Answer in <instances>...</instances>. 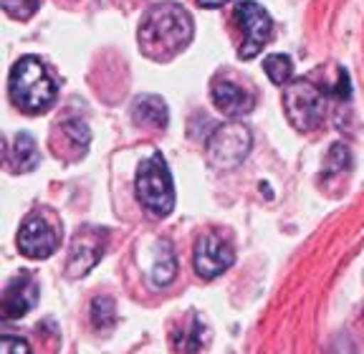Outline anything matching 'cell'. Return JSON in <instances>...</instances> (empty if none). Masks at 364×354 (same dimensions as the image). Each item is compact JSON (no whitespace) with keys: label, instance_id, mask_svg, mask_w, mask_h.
<instances>
[{"label":"cell","instance_id":"18","mask_svg":"<svg viewBox=\"0 0 364 354\" xmlns=\"http://www.w3.org/2000/svg\"><path fill=\"white\" fill-rule=\"evenodd\" d=\"M349 167H352V154H349V149L344 147V144H334L329 152V157H326V177L331 175H339V172H347Z\"/></svg>","mask_w":364,"mask_h":354},{"label":"cell","instance_id":"16","mask_svg":"<svg viewBox=\"0 0 364 354\" xmlns=\"http://www.w3.org/2000/svg\"><path fill=\"white\" fill-rule=\"evenodd\" d=\"M263 71H266L268 79L276 86H284V84H289L291 76H294V63H291V58L286 56V53H271V56H266V61H263Z\"/></svg>","mask_w":364,"mask_h":354},{"label":"cell","instance_id":"23","mask_svg":"<svg viewBox=\"0 0 364 354\" xmlns=\"http://www.w3.org/2000/svg\"><path fill=\"white\" fill-rule=\"evenodd\" d=\"M198 3L203 8H220V6H225V3H230V0H198Z\"/></svg>","mask_w":364,"mask_h":354},{"label":"cell","instance_id":"10","mask_svg":"<svg viewBox=\"0 0 364 354\" xmlns=\"http://www.w3.org/2000/svg\"><path fill=\"white\" fill-rule=\"evenodd\" d=\"M213 104L220 109L225 117H243L253 109V97L248 92H243L238 84L228 79H215L213 81Z\"/></svg>","mask_w":364,"mask_h":354},{"label":"cell","instance_id":"22","mask_svg":"<svg viewBox=\"0 0 364 354\" xmlns=\"http://www.w3.org/2000/svg\"><path fill=\"white\" fill-rule=\"evenodd\" d=\"M336 97L349 99V76L344 74V71L339 74V84H336Z\"/></svg>","mask_w":364,"mask_h":354},{"label":"cell","instance_id":"12","mask_svg":"<svg viewBox=\"0 0 364 354\" xmlns=\"http://www.w3.org/2000/svg\"><path fill=\"white\" fill-rule=\"evenodd\" d=\"M132 117H134L136 124L159 127V129H165L167 122H170V112H167L165 99L154 97V94H144V97L134 99V104H132Z\"/></svg>","mask_w":364,"mask_h":354},{"label":"cell","instance_id":"20","mask_svg":"<svg viewBox=\"0 0 364 354\" xmlns=\"http://www.w3.org/2000/svg\"><path fill=\"white\" fill-rule=\"evenodd\" d=\"M63 132H66V137L71 139V142H74L76 147H81V149L89 147V139H91L89 127H86L81 119H68V122H63Z\"/></svg>","mask_w":364,"mask_h":354},{"label":"cell","instance_id":"1","mask_svg":"<svg viewBox=\"0 0 364 354\" xmlns=\"http://www.w3.org/2000/svg\"><path fill=\"white\" fill-rule=\"evenodd\" d=\"M193 41V18L182 6L162 3L144 16L139 46L149 58H170Z\"/></svg>","mask_w":364,"mask_h":354},{"label":"cell","instance_id":"4","mask_svg":"<svg viewBox=\"0 0 364 354\" xmlns=\"http://www.w3.org/2000/svg\"><path fill=\"white\" fill-rule=\"evenodd\" d=\"M284 109L291 127L299 132H311L324 122V97L316 86L306 79H299L286 86Z\"/></svg>","mask_w":364,"mask_h":354},{"label":"cell","instance_id":"14","mask_svg":"<svg viewBox=\"0 0 364 354\" xmlns=\"http://www.w3.org/2000/svg\"><path fill=\"white\" fill-rule=\"evenodd\" d=\"M172 344H175V349L182 354H198L200 349L208 344V329H205V324L198 316H190L188 326L180 329L175 337H172Z\"/></svg>","mask_w":364,"mask_h":354},{"label":"cell","instance_id":"8","mask_svg":"<svg viewBox=\"0 0 364 354\" xmlns=\"http://www.w3.org/2000/svg\"><path fill=\"white\" fill-rule=\"evenodd\" d=\"M18 248L28 258H48L58 248V233L41 215H31L18 230Z\"/></svg>","mask_w":364,"mask_h":354},{"label":"cell","instance_id":"21","mask_svg":"<svg viewBox=\"0 0 364 354\" xmlns=\"http://www.w3.org/2000/svg\"><path fill=\"white\" fill-rule=\"evenodd\" d=\"M0 354H31V347L21 337H3L0 339Z\"/></svg>","mask_w":364,"mask_h":354},{"label":"cell","instance_id":"5","mask_svg":"<svg viewBox=\"0 0 364 354\" xmlns=\"http://www.w3.org/2000/svg\"><path fill=\"white\" fill-rule=\"evenodd\" d=\"M250 132L238 122H225L208 137V160L218 170H233L250 152Z\"/></svg>","mask_w":364,"mask_h":354},{"label":"cell","instance_id":"2","mask_svg":"<svg viewBox=\"0 0 364 354\" xmlns=\"http://www.w3.org/2000/svg\"><path fill=\"white\" fill-rule=\"evenodd\" d=\"M8 89H11L13 104L26 114H41L56 99V84L48 76L43 63L33 56H23L13 66Z\"/></svg>","mask_w":364,"mask_h":354},{"label":"cell","instance_id":"3","mask_svg":"<svg viewBox=\"0 0 364 354\" xmlns=\"http://www.w3.org/2000/svg\"><path fill=\"white\" fill-rule=\"evenodd\" d=\"M134 190L139 203L152 215L165 218L172 213V208H175V185H172V175L167 170L165 157L159 152H152L139 162L134 177Z\"/></svg>","mask_w":364,"mask_h":354},{"label":"cell","instance_id":"6","mask_svg":"<svg viewBox=\"0 0 364 354\" xmlns=\"http://www.w3.org/2000/svg\"><path fill=\"white\" fill-rule=\"evenodd\" d=\"M235 18H238L240 28H243V43H240L238 56L243 61L256 58L258 53L266 48L268 38H271L273 21L266 13V8L258 6L256 0H243L235 8Z\"/></svg>","mask_w":364,"mask_h":354},{"label":"cell","instance_id":"15","mask_svg":"<svg viewBox=\"0 0 364 354\" xmlns=\"http://www.w3.org/2000/svg\"><path fill=\"white\" fill-rule=\"evenodd\" d=\"M11 160H13L16 172H31L38 165V147H36V139L31 137L28 132H18L16 134Z\"/></svg>","mask_w":364,"mask_h":354},{"label":"cell","instance_id":"7","mask_svg":"<svg viewBox=\"0 0 364 354\" xmlns=\"http://www.w3.org/2000/svg\"><path fill=\"white\" fill-rule=\"evenodd\" d=\"M233 261H235L233 248L215 233L203 235L198 240V246H195V271H198V276H203L208 281L230 269Z\"/></svg>","mask_w":364,"mask_h":354},{"label":"cell","instance_id":"19","mask_svg":"<svg viewBox=\"0 0 364 354\" xmlns=\"http://www.w3.org/2000/svg\"><path fill=\"white\" fill-rule=\"evenodd\" d=\"M41 0H3V8L11 18H18V21H28L36 11H38Z\"/></svg>","mask_w":364,"mask_h":354},{"label":"cell","instance_id":"11","mask_svg":"<svg viewBox=\"0 0 364 354\" xmlns=\"http://www.w3.org/2000/svg\"><path fill=\"white\" fill-rule=\"evenodd\" d=\"M102 258V246L94 233H81L74 238L71 246V256H68V274L71 276H84L89 274Z\"/></svg>","mask_w":364,"mask_h":354},{"label":"cell","instance_id":"9","mask_svg":"<svg viewBox=\"0 0 364 354\" xmlns=\"http://www.w3.org/2000/svg\"><path fill=\"white\" fill-rule=\"evenodd\" d=\"M36 301H38V286L28 271H23L13 281H8L6 294H3V316L21 319L26 311L36 306Z\"/></svg>","mask_w":364,"mask_h":354},{"label":"cell","instance_id":"13","mask_svg":"<svg viewBox=\"0 0 364 354\" xmlns=\"http://www.w3.org/2000/svg\"><path fill=\"white\" fill-rule=\"evenodd\" d=\"M177 274V256L175 248H172L170 240H159L157 251H154L152 269H149V286L159 289V286H167Z\"/></svg>","mask_w":364,"mask_h":354},{"label":"cell","instance_id":"17","mask_svg":"<svg viewBox=\"0 0 364 354\" xmlns=\"http://www.w3.org/2000/svg\"><path fill=\"white\" fill-rule=\"evenodd\" d=\"M91 324L99 331H109L114 324H117V309H114V301L109 296H97L91 301Z\"/></svg>","mask_w":364,"mask_h":354}]
</instances>
